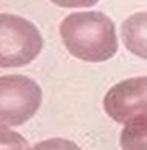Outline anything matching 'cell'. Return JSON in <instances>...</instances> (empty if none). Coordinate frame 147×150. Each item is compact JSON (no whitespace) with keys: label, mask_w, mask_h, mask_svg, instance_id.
<instances>
[{"label":"cell","mask_w":147,"mask_h":150,"mask_svg":"<svg viewBox=\"0 0 147 150\" xmlns=\"http://www.w3.org/2000/svg\"><path fill=\"white\" fill-rule=\"evenodd\" d=\"M60 38L73 57L104 62L117 52L116 25L100 11L71 13L60 22Z\"/></svg>","instance_id":"1"},{"label":"cell","mask_w":147,"mask_h":150,"mask_svg":"<svg viewBox=\"0 0 147 150\" xmlns=\"http://www.w3.org/2000/svg\"><path fill=\"white\" fill-rule=\"evenodd\" d=\"M43 49V38L30 21L14 14H0V68L24 67Z\"/></svg>","instance_id":"2"},{"label":"cell","mask_w":147,"mask_h":150,"mask_svg":"<svg viewBox=\"0 0 147 150\" xmlns=\"http://www.w3.org/2000/svg\"><path fill=\"white\" fill-rule=\"evenodd\" d=\"M41 88L33 79L21 74L0 78V125L18 127L36 114Z\"/></svg>","instance_id":"3"},{"label":"cell","mask_w":147,"mask_h":150,"mask_svg":"<svg viewBox=\"0 0 147 150\" xmlns=\"http://www.w3.org/2000/svg\"><path fill=\"white\" fill-rule=\"evenodd\" d=\"M103 106L106 114L117 123L147 117V78H130L112 86Z\"/></svg>","instance_id":"4"},{"label":"cell","mask_w":147,"mask_h":150,"mask_svg":"<svg viewBox=\"0 0 147 150\" xmlns=\"http://www.w3.org/2000/svg\"><path fill=\"white\" fill-rule=\"evenodd\" d=\"M120 35L126 49L147 60V11L126 18L122 22Z\"/></svg>","instance_id":"5"},{"label":"cell","mask_w":147,"mask_h":150,"mask_svg":"<svg viewBox=\"0 0 147 150\" xmlns=\"http://www.w3.org/2000/svg\"><path fill=\"white\" fill-rule=\"evenodd\" d=\"M122 150H147V117L125 123L120 133Z\"/></svg>","instance_id":"6"},{"label":"cell","mask_w":147,"mask_h":150,"mask_svg":"<svg viewBox=\"0 0 147 150\" xmlns=\"http://www.w3.org/2000/svg\"><path fill=\"white\" fill-rule=\"evenodd\" d=\"M0 150H30L22 134L8 128V125H0Z\"/></svg>","instance_id":"7"},{"label":"cell","mask_w":147,"mask_h":150,"mask_svg":"<svg viewBox=\"0 0 147 150\" xmlns=\"http://www.w3.org/2000/svg\"><path fill=\"white\" fill-rule=\"evenodd\" d=\"M30 150H81V149L68 139L52 137V139H44L41 142H36Z\"/></svg>","instance_id":"8"},{"label":"cell","mask_w":147,"mask_h":150,"mask_svg":"<svg viewBox=\"0 0 147 150\" xmlns=\"http://www.w3.org/2000/svg\"><path fill=\"white\" fill-rule=\"evenodd\" d=\"M51 2L63 8H85L93 6L98 0H51Z\"/></svg>","instance_id":"9"}]
</instances>
